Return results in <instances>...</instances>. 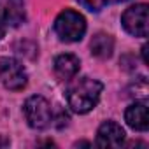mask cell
<instances>
[{"instance_id": "1", "label": "cell", "mask_w": 149, "mask_h": 149, "mask_svg": "<svg viewBox=\"0 0 149 149\" xmlns=\"http://www.w3.org/2000/svg\"><path fill=\"white\" fill-rule=\"evenodd\" d=\"M102 83L91 77H81L76 79L67 90V102L68 107L77 112V114H86L91 109H95V105L100 100L102 95Z\"/></svg>"}, {"instance_id": "2", "label": "cell", "mask_w": 149, "mask_h": 149, "mask_svg": "<svg viewBox=\"0 0 149 149\" xmlns=\"http://www.w3.org/2000/svg\"><path fill=\"white\" fill-rule=\"evenodd\" d=\"M54 32L63 42H77L86 32V21L77 11L65 9L54 21Z\"/></svg>"}, {"instance_id": "3", "label": "cell", "mask_w": 149, "mask_h": 149, "mask_svg": "<svg viewBox=\"0 0 149 149\" xmlns=\"http://www.w3.org/2000/svg\"><path fill=\"white\" fill-rule=\"evenodd\" d=\"M23 112H25L28 125L35 130H44L53 123V111H51L49 102L44 97H39V95L30 97L25 102Z\"/></svg>"}, {"instance_id": "4", "label": "cell", "mask_w": 149, "mask_h": 149, "mask_svg": "<svg viewBox=\"0 0 149 149\" xmlns=\"http://www.w3.org/2000/svg\"><path fill=\"white\" fill-rule=\"evenodd\" d=\"M0 81L11 91H19L26 86L28 76L25 67L14 58H2L0 60Z\"/></svg>"}, {"instance_id": "5", "label": "cell", "mask_w": 149, "mask_h": 149, "mask_svg": "<svg viewBox=\"0 0 149 149\" xmlns=\"http://www.w3.org/2000/svg\"><path fill=\"white\" fill-rule=\"evenodd\" d=\"M147 6L146 4H137L128 7L123 16H121V23L125 26V30L133 35V37H147Z\"/></svg>"}, {"instance_id": "6", "label": "cell", "mask_w": 149, "mask_h": 149, "mask_svg": "<svg viewBox=\"0 0 149 149\" xmlns=\"http://www.w3.org/2000/svg\"><path fill=\"white\" fill-rule=\"evenodd\" d=\"M125 142V130L114 123L105 121L97 133V146L98 147H119Z\"/></svg>"}, {"instance_id": "7", "label": "cell", "mask_w": 149, "mask_h": 149, "mask_svg": "<svg viewBox=\"0 0 149 149\" xmlns=\"http://www.w3.org/2000/svg\"><path fill=\"white\" fill-rule=\"evenodd\" d=\"M25 18V0H0V19L6 25L18 26Z\"/></svg>"}, {"instance_id": "8", "label": "cell", "mask_w": 149, "mask_h": 149, "mask_svg": "<svg viewBox=\"0 0 149 149\" xmlns=\"http://www.w3.org/2000/svg\"><path fill=\"white\" fill-rule=\"evenodd\" d=\"M126 123L137 130V132H146L149 128V114H147V102H135L132 104L126 112H125Z\"/></svg>"}, {"instance_id": "9", "label": "cell", "mask_w": 149, "mask_h": 149, "mask_svg": "<svg viewBox=\"0 0 149 149\" xmlns=\"http://www.w3.org/2000/svg\"><path fill=\"white\" fill-rule=\"evenodd\" d=\"M79 58L74 54H60L54 60V74L60 81H70L79 72Z\"/></svg>"}, {"instance_id": "10", "label": "cell", "mask_w": 149, "mask_h": 149, "mask_svg": "<svg viewBox=\"0 0 149 149\" xmlns=\"http://www.w3.org/2000/svg\"><path fill=\"white\" fill-rule=\"evenodd\" d=\"M90 47H91V53H93L97 58L105 60V58H109V56L112 54V51H114V40H112V37L107 35V33H97V35L91 39Z\"/></svg>"}, {"instance_id": "11", "label": "cell", "mask_w": 149, "mask_h": 149, "mask_svg": "<svg viewBox=\"0 0 149 149\" xmlns=\"http://www.w3.org/2000/svg\"><path fill=\"white\" fill-rule=\"evenodd\" d=\"M77 2H79L84 9H88V11H91V13H98V11L104 9V6H105L107 0H77Z\"/></svg>"}, {"instance_id": "12", "label": "cell", "mask_w": 149, "mask_h": 149, "mask_svg": "<svg viewBox=\"0 0 149 149\" xmlns=\"http://www.w3.org/2000/svg\"><path fill=\"white\" fill-rule=\"evenodd\" d=\"M4 33H6V26H4V21L0 19V39L4 37Z\"/></svg>"}]
</instances>
